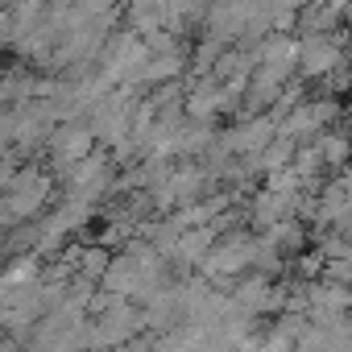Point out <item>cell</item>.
Instances as JSON below:
<instances>
[{"label":"cell","mask_w":352,"mask_h":352,"mask_svg":"<svg viewBox=\"0 0 352 352\" xmlns=\"http://www.w3.org/2000/svg\"><path fill=\"white\" fill-rule=\"evenodd\" d=\"M212 112H224V87L216 79H199L195 91L187 96V116L191 120H208Z\"/></svg>","instance_id":"9c48e42d"},{"label":"cell","mask_w":352,"mask_h":352,"mask_svg":"<svg viewBox=\"0 0 352 352\" xmlns=\"http://www.w3.org/2000/svg\"><path fill=\"white\" fill-rule=\"evenodd\" d=\"M278 137V120L274 116H249V120H241V124H232L224 137H220V145L228 149V153H245V157H257L270 141Z\"/></svg>","instance_id":"7a4b0ae2"},{"label":"cell","mask_w":352,"mask_h":352,"mask_svg":"<svg viewBox=\"0 0 352 352\" xmlns=\"http://www.w3.org/2000/svg\"><path fill=\"white\" fill-rule=\"evenodd\" d=\"M216 245V228H187L179 232V245H174L170 261H179V265H204V257L212 253Z\"/></svg>","instance_id":"ba28073f"},{"label":"cell","mask_w":352,"mask_h":352,"mask_svg":"<svg viewBox=\"0 0 352 352\" xmlns=\"http://www.w3.org/2000/svg\"><path fill=\"white\" fill-rule=\"evenodd\" d=\"M348 58H344V50H340V38H302L298 42V71L307 75V79H327L331 71H340Z\"/></svg>","instance_id":"3957f363"},{"label":"cell","mask_w":352,"mask_h":352,"mask_svg":"<svg viewBox=\"0 0 352 352\" xmlns=\"http://www.w3.org/2000/svg\"><path fill=\"white\" fill-rule=\"evenodd\" d=\"M315 153H319L323 166H344L352 157V145H348L344 133H319L315 137Z\"/></svg>","instance_id":"30bf717a"},{"label":"cell","mask_w":352,"mask_h":352,"mask_svg":"<svg viewBox=\"0 0 352 352\" xmlns=\"http://www.w3.org/2000/svg\"><path fill=\"white\" fill-rule=\"evenodd\" d=\"M265 241H270L278 253H294V249H302L307 232H302V224H298V220H282L278 228H270V232H265Z\"/></svg>","instance_id":"8fae6325"},{"label":"cell","mask_w":352,"mask_h":352,"mask_svg":"<svg viewBox=\"0 0 352 352\" xmlns=\"http://www.w3.org/2000/svg\"><path fill=\"white\" fill-rule=\"evenodd\" d=\"M253 245H257V236H245V232H236L232 241H220V245H212V253L204 257V274L208 278H216L220 286H232V278L236 274H245L249 265H253Z\"/></svg>","instance_id":"6da1fadb"},{"label":"cell","mask_w":352,"mask_h":352,"mask_svg":"<svg viewBox=\"0 0 352 352\" xmlns=\"http://www.w3.org/2000/svg\"><path fill=\"white\" fill-rule=\"evenodd\" d=\"M298 199L302 195H294V199H286V195H274V191H261L257 199H253V224L257 228H278L282 220H290L294 212H298Z\"/></svg>","instance_id":"52a82bcc"},{"label":"cell","mask_w":352,"mask_h":352,"mask_svg":"<svg viewBox=\"0 0 352 352\" xmlns=\"http://www.w3.org/2000/svg\"><path fill=\"white\" fill-rule=\"evenodd\" d=\"M91 129L87 124H58L54 133H50V157H54V166H79L83 157H87V149H91Z\"/></svg>","instance_id":"5b68a950"},{"label":"cell","mask_w":352,"mask_h":352,"mask_svg":"<svg viewBox=\"0 0 352 352\" xmlns=\"http://www.w3.org/2000/svg\"><path fill=\"white\" fill-rule=\"evenodd\" d=\"M220 58H224V46H220L216 38H208V42H204L199 50H195V71H199V75L208 79V71H212V63H220Z\"/></svg>","instance_id":"7c38bea8"},{"label":"cell","mask_w":352,"mask_h":352,"mask_svg":"<svg viewBox=\"0 0 352 352\" xmlns=\"http://www.w3.org/2000/svg\"><path fill=\"white\" fill-rule=\"evenodd\" d=\"M71 199H79V204H87L91 208V199H100L104 191H108V183H112V162L100 153V157H83L75 170H71Z\"/></svg>","instance_id":"277c9868"},{"label":"cell","mask_w":352,"mask_h":352,"mask_svg":"<svg viewBox=\"0 0 352 352\" xmlns=\"http://www.w3.org/2000/svg\"><path fill=\"white\" fill-rule=\"evenodd\" d=\"M232 302H236V311H245L253 319V315H265V311H282V290L270 278H245V282L232 286Z\"/></svg>","instance_id":"8992f818"}]
</instances>
